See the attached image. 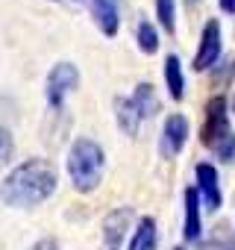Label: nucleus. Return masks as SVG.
<instances>
[{
    "mask_svg": "<svg viewBox=\"0 0 235 250\" xmlns=\"http://www.w3.org/2000/svg\"><path fill=\"white\" fill-rule=\"evenodd\" d=\"M59 171L50 159L33 156L18 162L0 183V200L12 209H36L56 194Z\"/></svg>",
    "mask_w": 235,
    "mask_h": 250,
    "instance_id": "nucleus-1",
    "label": "nucleus"
},
{
    "mask_svg": "<svg viewBox=\"0 0 235 250\" xmlns=\"http://www.w3.org/2000/svg\"><path fill=\"white\" fill-rule=\"evenodd\" d=\"M106 150L100 142H94L91 136H77L68 147V159H65V171L68 180L74 186V191L79 194H91L103 186L106 177Z\"/></svg>",
    "mask_w": 235,
    "mask_h": 250,
    "instance_id": "nucleus-2",
    "label": "nucleus"
},
{
    "mask_svg": "<svg viewBox=\"0 0 235 250\" xmlns=\"http://www.w3.org/2000/svg\"><path fill=\"white\" fill-rule=\"evenodd\" d=\"M200 142L215 159H220V162L235 159V130L229 124V106H226L223 94H212L203 106Z\"/></svg>",
    "mask_w": 235,
    "mask_h": 250,
    "instance_id": "nucleus-3",
    "label": "nucleus"
},
{
    "mask_svg": "<svg viewBox=\"0 0 235 250\" xmlns=\"http://www.w3.org/2000/svg\"><path fill=\"white\" fill-rule=\"evenodd\" d=\"M77 88H79V68L74 62H68V59L56 62L47 71V77H44V100H47V106L53 112H62L65 103H68V97Z\"/></svg>",
    "mask_w": 235,
    "mask_h": 250,
    "instance_id": "nucleus-4",
    "label": "nucleus"
},
{
    "mask_svg": "<svg viewBox=\"0 0 235 250\" xmlns=\"http://www.w3.org/2000/svg\"><path fill=\"white\" fill-rule=\"evenodd\" d=\"M220 59H223V30H220L217 18H209L200 30V42H197L191 68L203 74V71H212Z\"/></svg>",
    "mask_w": 235,
    "mask_h": 250,
    "instance_id": "nucleus-5",
    "label": "nucleus"
},
{
    "mask_svg": "<svg viewBox=\"0 0 235 250\" xmlns=\"http://www.w3.org/2000/svg\"><path fill=\"white\" fill-rule=\"evenodd\" d=\"M194 188H197L206 212H217L223 206V188H220V174H217L215 162L203 159L194 165Z\"/></svg>",
    "mask_w": 235,
    "mask_h": 250,
    "instance_id": "nucleus-6",
    "label": "nucleus"
},
{
    "mask_svg": "<svg viewBox=\"0 0 235 250\" xmlns=\"http://www.w3.org/2000/svg\"><path fill=\"white\" fill-rule=\"evenodd\" d=\"M133 221H136L133 206H115V209H109V215L103 218V244H100V250H121L124 241L130 238Z\"/></svg>",
    "mask_w": 235,
    "mask_h": 250,
    "instance_id": "nucleus-7",
    "label": "nucleus"
},
{
    "mask_svg": "<svg viewBox=\"0 0 235 250\" xmlns=\"http://www.w3.org/2000/svg\"><path fill=\"white\" fill-rule=\"evenodd\" d=\"M188 136H191V121L182 115V112H174L165 118L162 124V136H159V147H162V156L174 159L185 150L188 145Z\"/></svg>",
    "mask_w": 235,
    "mask_h": 250,
    "instance_id": "nucleus-8",
    "label": "nucleus"
},
{
    "mask_svg": "<svg viewBox=\"0 0 235 250\" xmlns=\"http://www.w3.org/2000/svg\"><path fill=\"white\" fill-rule=\"evenodd\" d=\"M94 27L106 36L115 39L121 33V0H85Z\"/></svg>",
    "mask_w": 235,
    "mask_h": 250,
    "instance_id": "nucleus-9",
    "label": "nucleus"
},
{
    "mask_svg": "<svg viewBox=\"0 0 235 250\" xmlns=\"http://www.w3.org/2000/svg\"><path fill=\"white\" fill-rule=\"evenodd\" d=\"M185 200V221H182V235L185 241H203V203L194 186H185L182 191Z\"/></svg>",
    "mask_w": 235,
    "mask_h": 250,
    "instance_id": "nucleus-10",
    "label": "nucleus"
},
{
    "mask_svg": "<svg viewBox=\"0 0 235 250\" xmlns=\"http://www.w3.org/2000/svg\"><path fill=\"white\" fill-rule=\"evenodd\" d=\"M112 109H115V124H118V130H121L124 136H130V139H136V136L141 133L144 118H141L138 109L133 106L130 94H118V97L112 100Z\"/></svg>",
    "mask_w": 235,
    "mask_h": 250,
    "instance_id": "nucleus-11",
    "label": "nucleus"
},
{
    "mask_svg": "<svg viewBox=\"0 0 235 250\" xmlns=\"http://www.w3.org/2000/svg\"><path fill=\"white\" fill-rule=\"evenodd\" d=\"M159 247V224L153 215H141L133 224V232L127 238V250H156Z\"/></svg>",
    "mask_w": 235,
    "mask_h": 250,
    "instance_id": "nucleus-12",
    "label": "nucleus"
},
{
    "mask_svg": "<svg viewBox=\"0 0 235 250\" xmlns=\"http://www.w3.org/2000/svg\"><path fill=\"white\" fill-rule=\"evenodd\" d=\"M165 88H168V97L171 100H185V68H182V59L176 53H168L165 56Z\"/></svg>",
    "mask_w": 235,
    "mask_h": 250,
    "instance_id": "nucleus-13",
    "label": "nucleus"
},
{
    "mask_svg": "<svg viewBox=\"0 0 235 250\" xmlns=\"http://www.w3.org/2000/svg\"><path fill=\"white\" fill-rule=\"evenodd\" d=\"M130 100H133V106L138 109V115H141L144 121H147V118H156V115L162 112V103H159V97H156V85H153V83H138V85L133 88Z\"/></svg>",
    "mask_w": 235,
    "mask_h": 250,
    "instance_id": "nucleus-14",
    "label": "nucleus"
},
{
    "mask_svg": "<svg viewBox=\"0 0 235 250\" xmlns=\"http://www.w3.org/2000/svg\"><path fill=\"white\" fill-rule=\"evenodd\" d=\"M136 44H138V50L147 53V56H153V53L162 47V33H159L156 21L138 15V21H136Z\"/></svg>",
    "mask_w": 235,
    "mask_h": 250,
    "instance_id": "nucleus-15",
    "label": "nucleus"
},
{
    "mask_svg": "<svg viewBox=\"0 0 235 250\" xmlns=\"http://www.w3.org/2000/svg\"><path fill=\"white\" fill-rule=\"evenodd\" d=\"M156 27H162L168 36L176 33V0H153Z\"/></svg>",
    "mask_w": 235,
    "mask_h": 250,
    "instance_id": "nucleus-16",
    "label": "nucleus"
},
{
    "mask_svg": "<svg viewBox=\"0 0 235 250\" xmlns=\"http://www.w3.org/2000/svg\"><path fill=\"white\" fill-rule=\"evenodd\" d=\"M12 153H15V139L6 127H0V168L12 159Z\"/></svg>",
    "mask_w": 235,
    "mask_h": 250,
    "instance_id": "nucleus-17",
    "label": "nucleus"
},
{
    "mask_svg": "<svg viewBox=\"0 0 235 250\" xmlns=\"http://www.w3.org/2000/svg\"><path fill=\"white\" fill-rule=\"evenodd\" d=\"M30 250H59V241H56V238H44V241H39V244L30 247Z\"/></svg>",
    "mask_w": 235,
    "mask_h": 250,
    "instance_id": "nucleus-18",
    "label": "nucleus"
},
{
    "mask_svg": "<svg viewBox=\"0 0 235 250\" xmlns=\"http://www.w3.org/2000/svg\"><path fill=\"white\" fill-rule=\"evenodd\" d=\"M50 3H59V6H65V9H82L85 0H50Z\"/></svg>",
    "mask_w": 235,
    "mask_h": 250,
    "instance_id": "nucleus-19",
    "label": "nucleus"
},
{
    "mask_svg": "<svg viewBox=\"0 0 235 250\" xmlns=\"http://www.w3.org/2000/svg\"><path fill=\"white\" fill-rule=\"evenodd\" d=\"M217 6H220L226 15H235V0H217Z\"/></svg>",
    "mask_w": 235,
    "mask_h": 250,
    "instance_id": "nucleus-20",
    "label": "nucleus"
},
{
    "mask_svg": "<svg viewBox=\"0 0 235 250\" xmlns=\"http://www.w3.org/2000/svg\"><path fill=\"white\" fill-rule=\"evenodd\" d=\"M229 112L235 115V91H232V100H229Z\"/></svg>",
    "mask_w": 235,
    "mask_h": 250,
    "instance_id": "nucleus-21",
    "label": "nucleus"
},
{
    "mask_svg": "<svg viewBox=\"0 0 235 250\" xmlns=\"http://www.w3.org/2000/svg\"><path fill=\"white\" fill-rule=\"evenodd\" d=\"M171 250H188V247H179V244H176V247H171Z\"/></svg>",
    "mask_w": 235,
    "mask_h": 250,
    "instance_id": "nucleus-22",
    "label": "nucleus"
},
{
    "mask_svg": "<svg viewBox=\"0 0 235 250\" xmlns=\"http://www.w3.org/2000/svg\"><path fill=\"white\" fill-rule=\"evenodd\" d=\"M194 3H197V0H188V6H194Z\"/></svg>",
    "mask_w": 235,
    "mask_h": 250,
    "instance_id": "nucleus-23",
    "label": "nucleus"
}]
</instances>
